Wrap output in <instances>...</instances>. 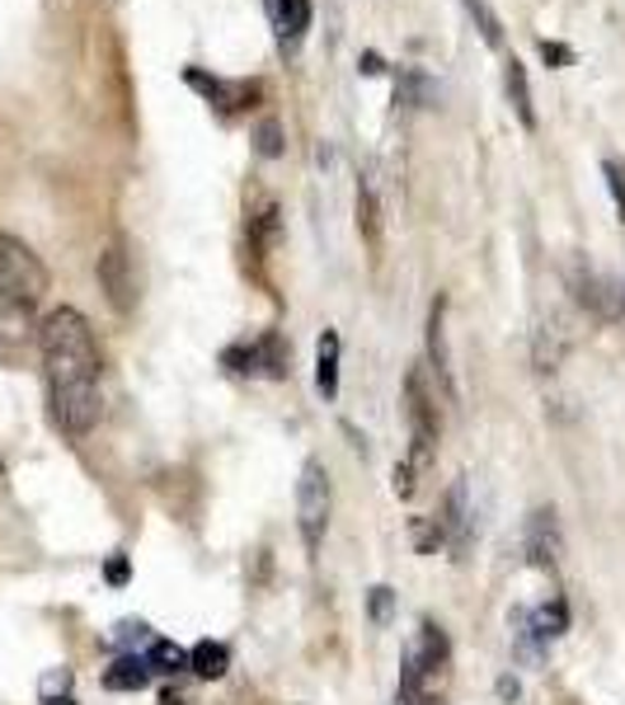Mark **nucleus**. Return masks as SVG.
I'll return each instance as SVG.
<instances>
[{"label": "nucleus", "instance_id": "obj_5", "mask_svg": "<svg viewBox=\"0 0 625 705\" xmlns=\"http://www.w3.org/2000/svg\"><path fill=\"white\" fill-rule=\"evenodd\" d=\"M231 372L240 377H273V381H283L292 372V348L283 334H264V339H254V344H235V348H226V358H221Z\"/></svg>", "mask_w": 625, "mask_h": 705}, {"label": "nucleus", "instance_id": "obj_3", "mask_svg": "<svg viewBox=\"0 0 625 705\" xmlns=\"http://www.w3.org/2000/svg\"><path fill=\"white\" fill-rule=\"evenodd\" d=\"M405 414H409V456L405 466L414 470V480H424L432 470V452L442 437V414H438V391L428 386L424 367H409L405 377Z\"/></svg>", "mask_w": 625, "mask_h": 705}, {"label": "nucleus", "instance_id": "obj_22", "mask_svg": "<svg viewBox=\"0 0 625 705\" xmlns=\"http://www.w3.org/2000/svg\"><path fill=\"white\" fill-rule=\"evenodd\" d=\"M254 151L264 155V161H277V155H283V122L277 118H264L254 128Z\"/></svg>", "mask_w": 625, "mask_h": 705}, {"label": "nucleus", "instance_id": "obj_31", "mask_svg": "<svg viewBox=\"0 0 625 705\" xmlns=\"http://www.w3.org/2000/svg\"><path fill=\"white\" fill-rule=\"evenodd\" d=\"M43 705H76L72 696H43Z\"/></svg>", "mask_w": 625, "mask_h": 705}, {"label": "nucleus", "instance_id": "obj_11", "mask_svg": "<svg viewBox=\"0 0 625 705\" xmlns=\"http://www.w3.org/2000/svg\"><path fill=\"white\" fill-rule=\"evenodd\" d=\"M564 348H569V334H564L560 315H550V321L536 325V334H531V358H536V367H541V372H555V367L564 362Z\"/></svg>", "mask_w": 625, "mask_h": 705}, {"label": "nucleus", "instance_id": "obj_12", "mask_svg": "<svg viewBox=\"0 0 625 705\" xmlns=\"http://www.w3.org/2000/svg\"><path fill=\"white\" fill-rule=\"evenodd\" d=\"M442 522H447V541H451V551H465V545H471V499H465V480H457V485L447 489Z\"/></svg>", "mask_w": 625, "mask_h": 705}, {"label": "nucleus", "instance_id": "obj_9", "mask_svg": "<svg viewBox=\"0 0 625 705\" xmlns=\"http://www.w3.org/2000/svg\"><path fill=\"white\" fill-rule=\"evenodd\" d=\"M569 288H574V302H579V306H588L593 315H606V321H616V315L625 311L621 296H616V288H612L606 278H597V273L569 269Z\"/></svg>", "mask_w": 625, "mask_h": 705}, {"label": "nucleus", "instance_id": "obj_32", "mask_svg": "<svg viewBox=\"0 0 625 705\" xmlns=\"http://www.w3.org/2000/svg\"><path fill=\"white\" fill-rule=\"evenodd\" d=\"M268 6H273V0H268Z\"/></svg>", "mask_w": 625, "mask_h": 705}, {"label": "nucleus", "instance_id": "obj_10", "mask_svg": "<svg viewBox=\"0 0 625 705\" xmlns=\"http://www.w3.org/2000/svg\"><path fill=\"white\" fill-rule=\"evenodd\" d=\"M184 80L194 85V90H202L207 99L217 104V109H245V104L259 95V85H231V80H217V76H207V70H198V66H188V70H184Z\"/></svg>", "mask_w": 625, "mask_h": 705}, {"label": "nucleus", "instance_id": "obj_24", "mask_svg": "<svg viewBox=\"0 0 625 705\" xmlns=\"http://www.w3.org/2000/svg\"><path fill=\"white\" fill-rule=\"evenodd\" d=\"M602 174H606V188H612L616 212H621V221H625V165H621V161H606Z\"/></svg>", "mask_w": 625, "mask_h": 705}, {"label": "nucleus", "instance_id": "obj_8", "mask_svg": "<svg viewBox=\"0 0 625 705\" xmlns=\"http://www.w3.org/2000/svg\"><path fill=\"white\" fill-rule=\"evenodd\" d=\"M428 358H432V372H438L442 391L457 400V372H451V348H447V296H438L428 311Z\"/></svg>", "mask_w": 625, "mask_h": 705}, {"label": "nucleus", "instance_id": "obj_15", "mask_svg": "<svg viewBox=\"0 0 625 705\" xmlns=\"http://www.w3.org/2000/svg\"><path fill=\"white\" fill-rule=\"evenodd\" d=\"M339 334L335 329H325L320 334V344H316V391L325 400H335L339 395Z\"/></svg>", "mask_w": 625, "mask_h": 705}, {"label": "nucleus", "instance_id": "obj_23", "mask_svg": "<svg viewBox=\"0 0 625 705\" xmlns=\"http://www.w3.org/2000/svg\"><path fill=\"white\" fill-rule=\"evenodd\" d=\"M358 231L368 236L372 245L381 240V226H376V193H372V184L358 188Z\"/></svg>", "mask_w": 625, "mask_h": 705}, {"label": "nucleus", "instance_id": "obj_7", "mask_svg": "<svg viewBox=\"0 0 625 705\" xmlns=\"http://www.w3.org/2000/svg\"><path fill=\"white\" fill-rule=\"evenodd\" d=\"M527 555L536 570H560L564 541H560V522H555V508H536L527 522Z\"/></svg>", "mask_w": 625, "mask_h": 705}, {"label": "nucleus", "instance_id": "obj_19", "mask_svg": "<svg viewBox=\"0 0 625 705\" xmlns=\"http://www.w3.org/2000/svg\"><path fill=\"white\" fill-rule=\"evenodd\" d=\"M414 551L419 555H432L438 551V545L447 541V522H442V513H428V518H414Z\"/></svg>", "mask_w": 625, "mask_h": 705}, {"label": "nucleus", "instance_id": "obj_13", "mask_svg": "<svg viewBox=\"0 0 625 705\" xmlns=\"http://www.w3.org/2000/svg\"><path fill=\"white\" fill-rule=\"evenodd\" d=\"M273 24H277V43L283 47H297L306 39V29H310V0H273Z\"/></svg>", "mask_w": 625, "mask_h": 705}, {"label": "nucleus", "instance_id": "obj_2", "mask_svg": "<svg viewBox=\"0 0 625 705\" xmlns=\"http://www.w3.org/2000/svg\"><path fill=\"white\" fill-rule=\"evenodd\" d=\"M47 292V269L43 259L29 250L20 236L0 231V339L20 344L33 329V306Z\"/></svg>", "mask_w": 625, "mask_h": 705}, {"label": "nucleus", "instance_id": "obj_14", "mask_svg": "<svg viewBox=\"0 0 625 705\" xmlns=\"http://www.w3.org/2000/svg\"><path fill=\"white\" fill-rule=\"evenodd\" d=\"M503 95H508V104H513V113H517V122L531 132L536 128V109H531V80H527V66L517 62V57H508L503 62Z\"/></svg>", "mask_w": 625, "mask_h": 705}, {"label": "nucleus", "instance_id": "obj_1", "mask_svg": "<svg viewBox=\"0 0 625 705\" xmlns=\"http://www.w3.org/2000/svg\"><path fill=\"white\" fill-rule=\"evenodd\" d=\"M43 344V372H47V404L52 423L66 437H85L99 423V344L90 321L76 306L47 311V321L39 325Z\"/></svg>", "mask_w": 625, "mask_h": 705}, {"label": "nucleus", "instance_id": "obj_21", "mask_svg": "<svg viewBox=\"0 0 625 705\" xmlns=\"http://www.w3.org/2000/svg\"><path fill=\"white\" fill-rule=\"evenodd\" d=\"M527 621H531V630L541 634V640H555V634H564V626H569V607L560 603V597H555L550 607H536Z\"/></svg>", "mask_w": 625, "mask_h": 705}, {"label": "nucleus", "instance_id": "obj_20", "mask_svg": "<svg viewBox=\"0 0 625 705\" xmlns=\"http://www.w3.org/2000/svg\"><path fill=\"white\" fill-rule=\"evenodd\" d=\"M465 14L475 20V29H480L484 43H490V47H503V20L494 14L490 0H465Z\"/></svg>", "mask_w": 625, "mask_h": 705}, {"label": "nucleus", "instance_id": "obj_17", "mask_svg": "<svg viewBox=\"0 0 625 705\" xmlns=\"http://www.w3.org/2000/svg\"><path fill=\"white\" fill-rule=\"evenodd\" d=\"M146 682H151L146 654H123V659L109 668V673H103V686H109V692H142Z\"/></svg>", "mask_w": 625, "mask_h": 705}, {"label": "nucleus", "instance_id": "obj_16", "mask_svg": "<svg viewBox=\"0 0 625 705\" xmlns=\"http://www.w3.org/2000/svg\"><path fill=\"white\" fill-rule=\"evenodd\" d=\"M188 668L202 677V682H217L231 673V649H226L221 640H198L194 649H188Z\"/></svg>", "mask_w": 625, "mask_h": 705}, {"label": "nucleus", "instance_id": "obj_6", "mask_svg": "<svg viewBox=\"0 0 625 705\" xmlns=\"http://www.w3.org/2000/svg\"><path fill=\"white\" fill-rule=\"evenodd\" d=\"M99 288L109 296V306L118 315H128L136 306V269H132V254L123 240H109L99 254Z\"/></svg>", "mask_w": 625, "mask_h": 705}, {"label": "nucleus", "instance_id": "obj_29", "mask_svg": "<svg viewBox=\"0 0 625 705\" xmlns=\"http://www.w3.org/2000/svg\"><path fill=\"white\" fill-rule=\"evenodd\" d=\"M358 70H368V76H376V70H381V57H376V52H368V57L358 62Z\"/></svg>", "mask_w": 625, "mask_h": 705}, {"label": "nucleus", "instance_id": "obj_28", "mask_svg": "<svg viewBox=\"0 0 625 705\" xmlns=\"http://www.w3.org/2000/svg\"><path fill=\"white\" fill-rule=\"evenodd\" d=\"M118 640H123V644L146 640V626H142V621H123V626H118Z\"/></svg>", "mask_w": 625, "mask_h": 705}, {"label": "nucleus", "instance_id": "obj_26", "mask_svg": "<svg viewBox=\"0 0 625 705\" xmlns=\"http://www.w3.org/2000/svg\"><path fill=\"white\" fill-rule=\"evenodd\" d=\"M368 607H372V621L386 626V621H391V588H386V584L372 588V603H368Z\"/></svg>", "mask_w": 625, "mask_h": 705}, {"label": "nucleus", "instance_id": "obj_4", "mask_svg": "<svg viewBox=\"0 0 625 705\" xmlns=\"http://www.w3.org/2000/svg\"><path fill=\"white\" fill-rule=\"evenodd\" d=\"M329 503H335V489H329V470L320 456H310L301 466V480H297V532L306 541V551L316 555L320 541H325V527H329Z\"/></svg>", "mask_w": 625, "mask_h": 705}, {"label": "nucleus", "instance_id": "obj_18", "mask_svg": "<svg viewBox=\"0 0 625 705\" xmlns=\"http://www.w3.org/2000/svg\"><path fill=\"white\" fill-rule=\"evenodd\" d=\"M146 663H151V673H184V668H188V649H179L175 640H151Z\"/></svg>", "mask_w": 625, "mask_h": 705}, {"label": "nucleus", "instance_id": "obj_30", "mask_svg": "<svg viewBox=\"0 0 625 705\" xmlns=\"http://www.w3.org/2000/svg\"><path fill=\"white\" fill-rule=\"evenodd\" d=\"M498 696H517V682L513 677H498Z\"/></svg>", "mask_w": 625, "mask_h": 705}, {"label": "nucleus", "instance_id": "obj_25", "mask_svg": "<svg viewBox=\"0 0 625 705\" xmlns=\"http://www.w3.org/2000/svg\"><path fill=\"white\" fill-rule=\"evenodd\" d=\"M103 578H109L113 588H123L128 578H132V564H128V555H109V564H103Z\"/></svg>", "mask_w": 625, "mask_h": 705}, {"label": "nucleus", "instance_id": "obj_27", "mask_svg": "<svg viewBox=\"0 0 625 705\" xmlns=\"http://www.w3.org/2000/svg\"><path fill=\"white\" fill-rule=\"evenodd\" d=\"M541 57H546V66H569V62H574V52H569L564 43L541 39Z\"/></svg>", "mask_w": 625, "mask_h": 705}]
</instances>
